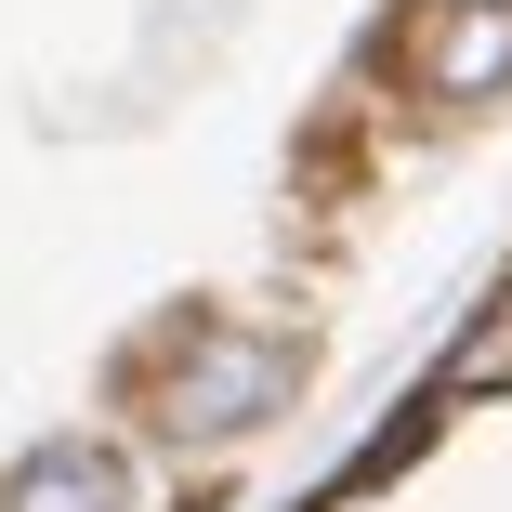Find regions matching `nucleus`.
<instances>
[{
    "instance_id": "obj_2",
    "label": "nucleus",
    "mask_w": 512,
    "mask_h": 512,
    "mask_svg": "<svg viewBox=\"0 0 512 512\" xmlns=\"http://www.w3.org/2000/svg\"><path fill=\"white\" fill-rule=\"evenodd\" d=\"M106 499H119V473L92 460V447H53V460L14 486V512H106Z\"/></svg>"
},
{
    "instance_id": "obj_3",
    "label": "nucleus",
    "mask_w": 512,
    "mask_h": 512,
    "mask_svg": "<svg viewBox=\"0 0 512 512\" xmlns=\"http://www.w3.org/2000/svg\"><path fill=\"white\" fill-rule=\"evenodd\" d=\"M499 66H512V14H460V27L434 40V79H447V92H486Z\"/></svg>"
},
{
    "instance_id": "obj_1",
    "label": "nucleus",
    "mask_w": 512,
    "mask_h": 512,
    "mask_svg": "<svg viewBox=\"0 0 512 512\" xmlns=\"http://www.w3.org/2000/svg\"><path fill=\"white\" fill-rule=\"evenodd\" d=\"M276 394H289V355H276V342L211 329V342H197V368L171 381V421H184V434H237V421H263Z\"/></svg>"
}]
</instances>
